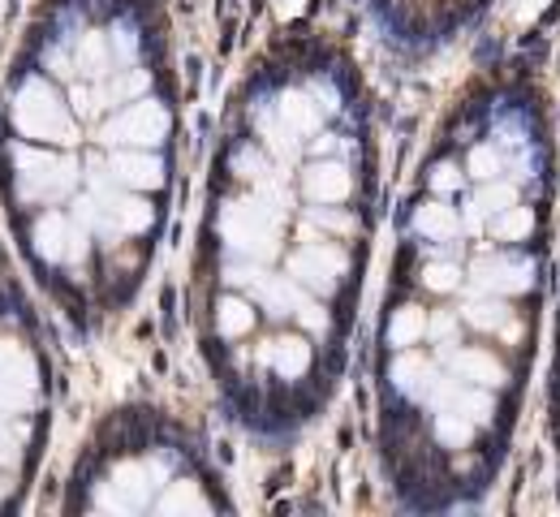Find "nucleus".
Wrapping results in <instances>:
<instances>
[{"label": "nucleus", "mask_w": 560, "mask_h": 517, "mask_svg": "<svg viewBox=\"0 0 560 517\" xmlns=\"http://www.w3.org/2000/svg\"><path fill=\"white\" fill-rule=\"evenodd\" d=\"M341 272H345V255L332 250V246H306V250H298V255L289 258V276L298 280V285L319 289V294H332Z\"/></svg>", "instance_id": "5"}, {"label": "nucleus", "mask_w": 560, "mask_h": 517, "mask_svg": "<svg viewBox=\"0 0 560 517\" xmlns=\"http://www.w3.org/2000/svg\"><path fill=\"white\" fill-rule=\"evenodd\" d=\"M431 181H435V190H452V186H461L457 169H449V164H444V169H435V177H431Z\"/></svg>", "instance_id": "25"}, {"label": "nucleus", "mask_w": 560, "mask_h": 517, "mask_svg": "<svg viewBox=\"0 0 560 517\" xmlns=\"http://www.w3.org/2000/svg\"><path fill=\"white\" fill-rule=\"evenodd\" d=\"M155 86L151 31L126 0H61L4 91V203L43 280L78 302L117 298L160 224V198L121 181L138 147L112 134V112Z\"/></svg>", "instance_id": "1"}, {"label": "nucleus", "mask_w": 560, "mask_h": 517, "mask_svg": "<svg viewBox=\"0 0 560 517\" xmlns=\"http://www.w3.org/2000/svg\"><path fill=\"white\" fill-rule=\"evenodd\" d=\"M474 427H478V423H470L466 414H457L452 406L435 418V435H440V444H449V449H466L474 440Z\"/></svg>", "instance_id": "16"}, {"label": "nucleus", "mask_w": 560, "mask_h": 517, "mask_svg": "<svg viewBox=\"0 0 560 517\" xmlns=\"http://www.w3.org/2000/svg\"><path fill=\"white\" fill-rule=\"evenodd\" d=\"M155 513H212V500L203 495V483L194 474H181L169 492L155 500Z\"/></svg>", "instance_id": "10"}, {"label": "nucleus", "mask_w": 560, "mask_h": 517, "mask_svg": "<svg viewBox=\"0 0 560 517\" xmlns=\"http://www.w3.org/2000/svg\"><path fill=\"white\" fill-rule=\"evenodd\" d=\"M474 289H483V294H526L530 267L513 263V258H483V263H474Z\"/></svg>", "instance_id": "6"}, {"label": "nucleus", "mask_w": 560, "mask_h": 517, "mask_svg": "<svg viewBox=\"0 0 560 517\" xmlns=\"http://www.w3.org/2000/svg\"><path fill=\"white\" fill-rule=\"evenodd\" d=\"M181 466L169 449H108L95 470L78 483L74 504L95 513H155V500L181 478Z\"/></svg>", "instance_id": "3"}, {"label": "nucleus", "mask_w": 560, "mask_h": 517, "mask_svg": "<svg viewBox=\"0 0 560 517\" xmlns=\"http://www.w3.org/2000/svg\"><path fill=\"white\" fill-rule=\"evenodd\" d=\"M423 337H427V315H423L418 306H401V311L388 315L384 341L392 345V349H409V345H418Z\"/></svg>", "instance_id": "12"}, {"label": "nucleus", "mask_w": 560, "mask_h": 517, "mask_svg": "<svg viewBox=\"0 0 560 517\" xmlns=\"http://www.w3.org/2000/svg\"><path fill=\"white\" fill-rule=\"evenodd\" d=\"M414 229L423 237H431V241H444V237H452L461 229V220H457L452 207H444V203H423V207L414 212Z\"/></svg>", "instance_id": "14"}, {"label": "nucleus", "mask_w": 560, "mask_h": 517, "mask_svg": "<svg viewBox=\"0 0 560 517\" xmlns=\"http://www.w3.org/2000/svg\"><path fill=\"white\" fill-rule=\"evenodd\" d=\"M258 134L267 138V147L280 151L284 160H293L298 155V134H289L284 126H272V117H258Z\"/></svg>", "instance_id": "20"}, {"label": "nucleus", "mask_w": 560, "mask_h": 517, "mask_svg": "<svg viewBox=\"0 0 560 517\" xmlns=\"http://www.w3.org/2000/svg\"><path fill=\"white\" fill-rule=\"evenodd\" d=\"M43 397H48L43 358L31 341L26 311L18 306L0 267V509H13L26 487L39 444Z\"/></svg>", "instance_id": "2"}, {"label": "nucleus", "mask_w": 560, "mask_h": 517, "mask_svg": "<svg viewBox=\"0 0 560 517\" xmlns=\"http://www.w3.org/2000/svg\"><path fill=\"white\" fill-rule=\"evenodd\" d=\"M233 169H237L241 181H258V177H267V172H272V169H267V155H263L258 147H241V151H237Z\"/></svg>", "instance_id": "22"}, {"label": "nucleus", "mask_w": 560, "mask_h": 517, "mask_svg": "<svg viewBox=\"0 0 560 517\" xmlns=\"http://www.w3.org/2000/svg\"><path fill=\"white\" fill-rule=\"evenodd\" d=\"M449 363L461 380H474V384H504V366L495 363L492 354H483V349H452Z\"/></svg>", "instance_id": "11"}, {"label": "nucleus", "mask_w": 560, "mask_h": 517, "mask_svg": "<svg viewBox=\"0 0 560 517\" xmlns=\"http://www.w3.org/2000/svg\"><path fill=\"white\" fill-rule=\"evenodd\" d=\"M349 169L337 164V160H319V164H311V169L302 172V190L311 203H341L349 198Z\"/></svg>", "instance_id": "7"}, {"label": "nucleus", "mask_w": 560, "mask_h": 517, "mask_svg": "<svg viewBox=\"0 0 560 517\" xmlns=\"http://www.w3.org/2000/svg\"><path fill=\"white\" fill-rule=\"evenodd\" d=\"M215 233L224 241V250L237 258H263L276 255V237H280V212H272L263 198H233L224 203L215 215Z\"/></svg>", "instance_id": "4"}, {"label": "nucleus", "mask_w": 560, "mask_h": 517, "mask_svg": "<svg viewBox=\"0 0 560 517\" xmlns=\"http://www.w3.org/2000/svg\"><path fill=\"white\" fill-rule=\"evenodd\" d=\"M535 229V215H530V207H504V212L492 215V237H500V241H517V237H526Z\"/></svg>", "instance_id": "17"}, {"label": "nucleus", "mask_w": 560, "mask_h": 517, "mask_svg": "<svg viewBox=\"0 0 560 517\" xmlns=\"http://www.w3.org/2000/svg\"><path fill=\"white\" fill-rule=\"evenodd\" d=\"M212 328L215 337H224V341H237V337H246L250 328H255V302L246 298V294H220L212 306Z\"/></svg>", "instance_id": "8"}, {"label": "nucleus", "mask_w": 560, "mask_h": 517, "mask_svg": "<svg viewBox=\"0 0 560 517\" xmlns=\"http://www.w3.org/2000/svg\"><path fill=\"white\" fill-rule=\"evenodd\" d=\"M276 112H280V126L289 134H315L319 129V104H311L302 91H284Z\"/></svg>", "instance_id": "13"}, {"label": "nucleus", "mask_w": 560, "mask_h": 517, "mask_svg": "<svg viewBox=\"0 0 560 517\" xmlns=\"http://www.w3.org/2000/svg\"><path fill=\"white\" fill-rule=\"evenodd\" d=\"M495 172H500V155H495L492 147L470 151V177H478V181H492Z\"/></svg>", "instance_id": "24"}, {"label": "nucleus", "mask_w": 560, "mask_h": 517, "mask_svg": "<svg viewBox=\"0 0 560 517\" xmlns=\"http://www.w3.org/2000/svg\"><path fill=\"white\" fill-rule=\"evenodd\" d=\"M457 280H461V272H457L452 263H431L427 272H423V285L435 289V294H452V289H457Z\"/></svg>", "instance_id": "23"}, {"label": "nucleus", "mask_w": 560, "mask_h": 517, "mask_svg": "<svg viewBox=\"0 0 560 517\" xmlns=\"http://www.w3.org/2000/svg\"><path fill=\"white\" fill-rule=\"evenodd\" d=\"M513 203H517V190L509 181H495V177L483 186V194H478V207H483V212H504V207H513Z\"/></svg>", "instance_id": "21"}, {"label": "nucleus", "mask_w": 560, "mask_h": 517, "mask_svg": "<svg viewBox=\"0 0 560 517\" xmlns=\"http://www.w3.org/2000/svg\"><path fill=\"white\" fill-rule=\"evenodd\" d=\"M258 358L276 371L280 380H298L302 371L311 366V345L302 337H280V341H267L258 349Z\"/></svg>", "instance_id": "9"}, {"label": "nucleus", "mask_w": 560, "mask_h": 517, "mask_svg": "<svg viewBox=\"0 0 560 517\" xmlns=\"http://www.w3.org/2000/svg\"><path fill=\"white\" fill-rule=\"evenodd\" d=\"M449 406L457 409V414H466L470 423H492V414H495L492 397H487V392H478V388H466V392L457 388V392H452V401H449Z\"/></svg>", "instance_id": "19"}, {"label": "nucleus", "mask_w": 560, "mask_h": 517, "mask_svg": "<svg viewBox=\"0 0 560 517\" xmlns=\"http://www.w3.org/2000/svg\"><path fill=\"white\" fill-rule=\"evenodd\" d=\"M461 320L474 323V328H483V332H504L509 328V306L504 302H470L466 311H461Z\"/></svg>", "instance_id": "18"}, {"label": "nucleus", "mask_w": 560, "mask_h": 517, "mask_svg": "<svg viewBox=\"0 0 560 517\" xmlns=\"http://www.w3.org/2000/svg\"><path fill=\"white\" fill-rule=\"evenodd\" d=\"M431 380H435V371H431V363H423V358H414V354H406V358H397L392 363V384L401 388V392H409V397H418V392H427Z\"/></svg>", "instance_id": "15"}, {"label": "nucleus", "mask_w": 560, "mask_h": 517, "mask_svg": "<svg viewBox=\"0 0 560 517\" xmlns=\"http://www.w3.org/2000/svg\"><path fill=\"white\" fill-rule=\"evenodd\" d=\"M311 215H315V224H328V229H349L345 215H332V212H311Z\"/></svg>", "instance_id": "26"}]
</instances>
